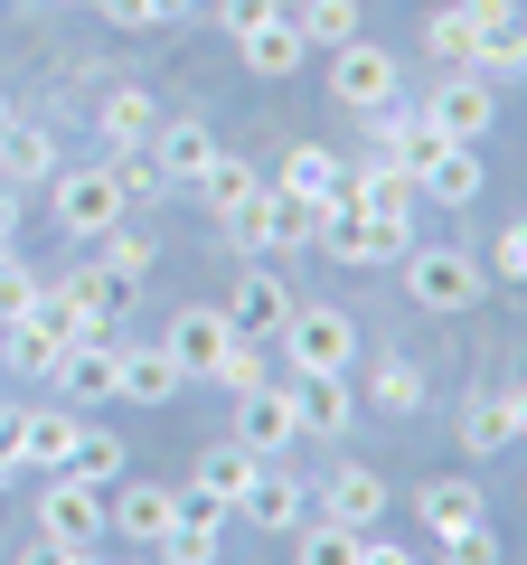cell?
Listing matches in <instances>:
<instances>
[{"label": "cell", "instance_id": "6da1fadb", "mask_svg": "<svg viewBox=\"0 0 527 565\" xmlns=\"http://www.w3.org/2000/svg\"><path fill=\"white\" fill-rule=\"evenodd\" d=\"M311 245H321L330 264H406L415 255V217H367L358 199H330L321 226H311Z\"/></svg>", "mask_w": 527, "mask_h": 565}, {"label": "cell", "instance_id": "7a4b0ae2", "mask_svg": "<svg viewBox=\"0 0 527 565\" xmlns=\"http://www.w3.org/2000/svg\"><path fill=\"white\" fill-rule=\"evenodd\" d=\"M283 359H292V377H348V367H358V321H348L340 302H292Z\"/></svg>", "mask_w": 527, "mask_h": 565}, {"label": "cell", "instance_id": "3957f363", "mask_svg": "<svg viewBox=\"0 0 527 565\" xmlns=\"http://www.w3.org/2000/svg\"><path fill=\"white\" fill-rule=\"evenodd\" d=\"M217 226H226V245H236V255H273V245H311L321 207H311V199H283V189L264 180L255 199H245V207H226Z\"/></svg>", "mask_w": 527, "mask_h": 565}, {"label": "cell", "instance_id": "277c9868", "mask_svg": "<svg viewBox=\"0 0 527 565\" xmlns=\"http://www.w3.org/2000/svg\"><path fill=\"white\" fill-rule=\"evenodd\" d=\"M406 292L424 311H471L490 292V264L471 255V245H415L406 255Z\"/></svg>", "mask_w": 527, "mask_h": 565}, {"label": "cell", "instance_id": "5b68a950", "mask_svg": "<svg viewBox=\"0 0 527 565\" xmlns=\"http://www.w3.org/2000/svg\"><path fill=\"white\" fill-rule=\"evenodd\" d=\"M424 114H433V132H443V141H481L490 122H499V95H490L481 66H443L433 95H424Z\"/></svg>", "mask_w": 527, "mask_h": 565}, {"label": "cell", "instance_id": "8992f818", "mask_svg": "<svg viewBox=\"0 0 527 565\" xmlns=\"http://www.w3.org/2000/svg\"><path fill=\"white\" fill-rule=\"evenodd\" d=\"M330 95H340L348 114H386L406 85H396V57H386L377 39H348V47H330Z\"/></svg>", "mask_w": 527, "mask_h": 565}, {"label": "cell", "instance_id": "52a82bcc", "mask_svg": "<svg viewBox=\"0 0 527 565\" xmlns=\"http://www.w3.org/2000/svg\"><path fill=\"white\" fill-rule=\"evenodd\" d=\"M47 217H57L66 236H104V226H122L114 170H57V180H47Z\"/></svg>", "mask_w": 527, "mask_h": 565}, {"label": "cell", "instance_id": "ba28073f", "mask_svg": "<svg viewBox=\"0 0 527 565\" xmlns=\"http://www.w3.org/2000/svg\"><path fill=\"white\" fill-rule=\"evenodd\" d=\"M236 444L264 452V462H283V452L302 444V434H292V377L283 386L264 377V386H245V396H236Z\"/></svg>", "mask_w": 527, "mask_h": 565}, {"label": "cell", "instance_id": "9c48e42d", "mask_svg": "<svg viewBox=\"0 0 527 565\" xmlns=\"http://www.w3.org/2000/svg\"><path fill=\"white\" fill-rule=\"evenodd\" d=\"M0 330H10V340H0V359H10V377H47V367H57L66 349H76V321H66L57 302H39L29 321H0Z\"/></svg>", "mask_w": 527, "mask_h": 565}, {"label": "cell", "instance_id": "30bf717a", "mask_svg": "<svg viewBox=\"0 0 527 565\" xmlns=\"http://www.w3.org/2000/svg\"><path fill=\"white\" fill-rule=\"evenodd\" d=\"M226 340H236L226 302H189V311H170V330H161V349L180 359V377H207V367L226 359Z\"/></svg>", "mask_w": 527, "mask_h": 565}, {"label": "cell", "instance_id": "8fae6325", "mask_svg": "<svg viewBox=\"0 0 527 565\" xmlns=\"http://www.w3.org/2000/svg\"><path fill=\"white\" fill-rule=\"evenodd\" d=\"M39 537L104 546V490H85V481H66V471H47V490H39Z\"/></svg>", "mask_w": 527, "mask_h": 565}, {"label": "cell", "instance_id": "7c38bea8", "mask_svg": "<svg viewBox=\"0 0 527 565\" xmlns=\"http://www.w3.org/2000/svg\"><path fill=\"white\" fill-rule=\"evenodd\" d=\"M47 302L76 321V340H114V321H122V282L104 274V264H85V274H66V282H47Z\"/></svg>", "mask_w": 527, "mask_h": 565}, {"label": "cell", "instance_id": "4fadbf2b", "mask_svg": "<svg viewBox=\"0 0 527 565\" xmlns=\"http://www.w3.org/2000/svg\"><path fill=\"white\" fill-rule=\"evenodd\" d=\"M170 519H180V490H161V481H122L104 500V537H132V546H161Z\"/></svg>", "mask_w": 527, "mask_h": 565}, {"label": "cell", "instance_id": "5bb4252c", "mask_svg": "<svg viewBox=\"0 0 527 565\" xmlns=\"http://www.w3.org/2000/svg\"><path fill=\"white\" fill-rule=\"evenodd\" d=\"M236 519H245V527H264V537H292V527L311 519V490L292 481L283 462H264L255 481H245V500H236Z\"/></svg>", "mask_w": 527, "mask_h": 565}, {"label": "cell", "instance_id": "9a60e30c", "mask_svg": "<svg viewBox=\"0 0 527 565\" xmlns=\"http://www.w3.org/2000/svg\"><path fill=\"white\" fill-rule=\"evenodd\" d=\"M273 189H283V199H311V207L348 199V151H330V141H292L283 170H273Z\"/></svg>", "mask_w": 527, "mask_h": 565}, {"label": "cell", "instance_id": "2e32d148", "mask_svg": "<svg viewBox=\"0 0 527 565\" xmlns=\"http://www.w3.org/2000/svg\"><path fill=\"white\" fill-rule=\"evenodd\" d=\"M348 424H358L348 377H292V434H302V444H340Z\"/></svg>", "mask_w": 527, "mask_h": 565}, {"label": "cell", "instance_id": "e0dca14e", "mask_svg": "<svg viewBox=\"0 0 527 565\" xmlns=\"http://www.w3.org/2000/svg\"><path fill=\"white\" fill-rule=\"evenodd\" d=\"M226 321H236L245 340H283V321H292V282H283V274H264V264H245V282L226 292Z\"/></svg>", "mask_w": 527, "mask_h": 565}, {"label": "cell", "instance_id": "ac0fdd59", "mask_svg": "<svg viewBox=\"0 0 527 565\" xmlns=\"http://www.w3.org/2000/svg\"><path fill=\"white\" fill-rule=\"evenodd\" d=\"M481 141H433V161H415V189H424L433 207H471L481 199Z\"/></svg>", "mask_w": 527, "mask_h": 565}, {"label": "cell", "instance_id": "d6986e66", "mask_svg": "<svg viewBox=\"0 0 527 565\" xmlns=\"http://www.w3.org/2000/svg\"><path fill=\"white\" fill-rule=\"evenodd\" d=\"M114 359H122V340H76L47 367V386H57L66 405H114Z\"/></svg>", "mask_w": 527, "mask_h": 565}, {"label": "cell", "instance_id": "ffe728a7", "mask_svg": "<svg viewBox=\"0 0 527 565\" xmlns=\"http://www.w3.org/2000/svg\"><path fill=\"white\" fill-rule=\"evenodd\" d=\"M236 57H245V76H264V85H283V76H302V29H292V10H273V20H255L236 39Z\"/></svg>", "mask_w": 527, "mask_h": 565}, {"label": "cell", "instance_id": "44dd1931", "mask_svg": "<svg viewBox=\"0 0 527 565\" xmlns=\"http://www.w3.org/2000/svg\"><path fill=\"white\" fill-rule=\"evenodd\" d=\"M0 180L10 189H39V180H57V132L47 122H0Z\"/></svg>", "mask_w": 527, "mask_h": 565}, {"label": "cell", "instance_id": "7402d4cb", "mask_svg": "<svg viewBox=\"0 0 527 565\" xmlns=\"http://www.w3.org/2000/svg\"><path fill=\"white\" fill-rule=\"evenodd\" d=\"M471 66H481L490 85H499V76H527V0H508L499 20L471 29Z\"/></svg>", "mask_w": 527, "mask_h": 565}, {"label": "cell", "instance_id": "603a6c76", "mask_svg": "<svg viewBox=\"0 0 527 565\" xmlns=\"http://www.w3.org/2000/svg\"><path fill=\"white\" fill-rule=\"evenodd\" d=\"M321 519H340V527H358V537H367V527L386 519V481H377V471H358V462H340L321 481Z\"/></svg>", "mask_w": 527, "mask_h": 565}, {"label": "cell", "instance_id": "cb8c5ba5", "mask_svg": "<svg viewBox=\"0 0 527 565\" xmlns=\"http://www.w3.org/2000/svg\"><path fill=\"white\" fill-rule=\"evenodd\" d=\"M95 132H104V151H142V141L161 132V95H142V85H114V95L95 104Z\"/></svg>", "mask_w": 527, "mask_h": 565}, {"label": "cell", "instance_id": "d4e9b609", "mask_svg": "<svg viewBox=\"0 0 527 565\" xmlns=\"http://www.w3.org/2000/svg\"><path fill=\"white\" fill-rule=\"evenodd\" d=\"M142 151H151V161L170 170V189H189V180H198L207 161H217V132H207L198 114H180V122H161V132H151Z\"/></svg>", "mask_w": 527, "mask_h": 565}, {"label": "cell", "instance_id": "484cf974", "mask_svg": "<svg viewBox=\"0 0 527 565\" xmlns=\"http://www.w3.org/2000/svg\"><path fill=\"white\" fill-rule=\"evenodd\" d=\"M180 359H170V349L161 340H151V349H122V359H114V396H132V405H170V396H180Z\"/></svg>", "mask_w": 527, "mask_h": 565}, {"label": "cell", "instance_id": "4316f807", "mask_svg": "<svg viewBox=\"0 0 527 565\" xmlns=\"http://www.w3.org/2000/svg\"><path fill=\"white\" fill-rule=\"evenodd\" d=\"M66 444H76V405H20V471H57Z\"/></svg>", "mask_w": 527, "mask_h": 565}, {"label": "cell", "instance_id": "83f0119b", "mask_svg": "<svg viewBox=\"0 0 527 565\" xmlns=\"http://www.w3.org/2000/svg\"><path fill=\"white\" fill-rule=\"evenodd\" d=\"M518 444V424H508V386H481V396H462V452L471 462H490V452Z\"/></svg>", "mask_w": 527, "mask_h": 565}, {"label": "cell", "instance_id": "f1b7e54d", "mask_svg": "<svg viewBox=\"0 0 527 565\" xmlns=\"http://www.w3.org/2000/svg\"><path fill=\"white\" fill-rule=\"evenodd\" d=\"M255 471H264V452H245L236 434H226V444H207V452H198V490H207V500L226 509V519H236V500H245V481H255Z\"/></svg>", "mask_w": 527, "mask_h": 565}, {"label": "cell", "instance_id": "f546056e", "mask_svg": "<svg viewBox=\"0 0 527 565\" xmlns=\"http://www.w3.org/2000/svg\"><path fill=\"white\" fill-rule=\"evenodd\" d=\"M367 122H377V141H386V161H433V141H443V132H433V114H424V104H406V95H396V104H386V114H367Z\"/></svg>", "mask_w": 527, "mask_h": 565}, {"label": "cell", "instance_id": "4dcf8cb0", "mask_svg": "<svg viewBox=\"0 0 527 565\" xmlns=\"http://www.w3.org/2000/svg\"><path fill=\"white\" fill-rule=\"evenodd\" d=\"M415 519H424L433 537H462V527L481 519V490H471L462 471H443V481H424V490H415Z\"/></svg>", "mask_w": 527, "mask_h": 565}, {"label": "cell", "instance_id": "1f68e13d", "mask_svg": "<svg viewBox=\"0 0 527 565\" xmlns=\"http://www.w3.org/2000/svg\"><path fill=\"white\" fill-rule=\"evenodd\" d=\"M424 396H433V386H424V367H415L406 349H386V359H377V377H367V405H377V415H424Z\"/></svg>", "mask_w": 527, "mask_h": 565}, {"label": "cell", "instance_id": "d6a6232c", "mask_svg": "<svg viewBox=\"0 0 527 565\" xmlns=\"http://www.w3.org/2000/svg\"><path fill=\"white\" fill-rule=\"evenodd\" d=\"M66 481H85V490H114L122 481V444L104 434V424H76V444H66Z\"/></svg>", "mask_w": 527, "mask_h": 565}, {"label": "cell", "instance_id": "836d02e7", "mask_svg": "<svg viewBox=\"0 0 527 565\" xmlns=\"http://www.w3.org/2000/svg\"><path fill=\"white\" fill-rule=\"evenodd\" d=\"M292 29H302V47H348V39H367V10L358 0H302Z\"/></svg>", "mask_w": 527, "mask_h": 565}, {"label": "cell", "instance_id": "e575fe53", "mask_svg": "<svg viewBox=\"0 0 527 565\" xmlns=\"http://www.w3.org/2000/svg\"><path fill=\"white\" fill-rule=\"evenodd\" d=\"M189 189L207 199V217H226V207H245V199L264 189V170H245V161H226V151H217V161H207V170H198Z\"/></svg>", "mask_w": 527, "mask_h": 565}, {"label": "cell", "instance_id": "d590c367", "mask_svg": "<svg viewBox=\"0 0 527 565\" xmlns=\"http://www.w3.org/2000/svg\"><path fill=\"white\" fill-rule=\"evenodd\" d=\"M104 170H114V189H122V207H132V199H170V170L161 161H151V151H104Z\"/></svg>", "mask_w": 527, "mask_h": 565}, {"label": "cell", "instance_id": "8d00e7d4", "mask_svg": "<svg viewBox=\"0 0 527 565\" xmlns=\"http://www.w3.org/2000/svg\"><path fill=\"white\" fill-rule=\"evenodd\" d=\"M292 546H302V565H358V527H340V519H302Z\"/></svg>", "mask_w": 527, "mask_h": 565}, {"label": "cell", "instance_id": "74e56055", "mask_svg": "<svg viewBox=\"0 0 527 565\" xmlns=\"http://www.w3.org/2000/svg\"><path fill=\"white\" fill-rule=\"evenodd\" d=\"M95 245H104V255H95V264H104V274H114V282H122V292H132V282H142V274H151V245H142V236H132V226H104V236H95Z\"/></svg>", "mask_w": 527, "mask_h": 565}, {"label": "cell", "instance_id": "f35d334b", "mask_svg": "<svg viewBox=\"0 0 527 565\" xmlns=\"http://www.w3.org/2000/svg\"><path fill=\"white\" fill-rule=\"evenodd\" d=\"M207 386H226V396H245V386H264V340H245V330H236V340H226V359L207 367Z\"/></svg>", "mask_w": 527, "mask_h": 565}, {"label": "cell", "instance_id": "ab89813d", "mask_svg": "<svg viewBox=\"0 0 527 565\" xmlns=\"http://www.w3.org/2000/svg\"><path fill=\"white\" fill-rule=\"evenodd\" d=\"M39 302H47V282L29 274L20 255H0V321H29V311H39Z\"/></svg>", "mask_w": 527, "mask_h": 565}, {"label": "cell", "instance_id": "60d3db41", "mask_svg": "<svg viewBox=\"0 0 527 565\" xmlns=\"http://www.w3.org/2000/svg\"><path fill=\"white\" fill-rule=\"evenodd\" d=\"M424 57L433 66H471V20H462V10H433V20H424Z\"/></svg>", "mask_w": 527, "mask_h": 565}, {"label": "cell", "instance_id": "b9f144b4", "mask_svg": "<svg viewBox=\"0 0 527 565\" xmlns=\"http://www.w3.org/2000/svg\"><path fill=\"white\" fill-rule=\"evenodd\" d=\"M161 565H217V527H198V519H170Z\"/></svg>", "mask_w": 527, "mask_h": 565}, {"label": "cell", "instance_id": "7bdbcfd3", "mask_svg": "<svg viewBox=\"0 0 527 565\" xmlns=\"http://www.w3.org/2000/svg\"><path fill=\"white\" fill-rule=\"evenodd\" d=\"M481 264H490L499 282H527V217H508L499 236H490V255H481Z\"/></svg>", "mask_w": 527, "mask_h": 565}, {"label": "cell", "instance_id": "ee69618b", "mask_svg": "<svg viewBox=\"0 0 527 565\" xmlns=\"http://www.w3.org/2000/svg\"><path fill=\"white\" fill-rule=\"evenodd\" d=\"M443 565H499V527H490V519H471L462 537H443Z\"/></svg>", "mask_w": 527, "mask_h": 565}, {"label": "cell", "instance_id": "f6af8a7d", "mask_svg": "<svg viewBox=\"0 0 527 565\" xmlns=\"http://www.w3.org/2000/svg\"><path fill=\"white\" fill-rule=\"evenodd\" d=\"M255 20H273V0H217V29H226V39H245Z\"/></svg>", "mask_w": 527, "mask_h": 565}, {"label": "cell", "instance_id": "bcb514c9", "mask_svg": "<svg viewBox=\"0 0 527 565\" xmlns=\"http://www.w3.org/2000/svg\"><path fill=\"white\" fill-rule=\"evenodd\" d=\"M20 481V405H0V490Z\"/></svg>", "mask_w": 527, "mask_h": 565}, {"label": "cell", "instance_id": "7dc6e473", "mask_svg": "<svg viewBox=\"0 0 527 565\" xmlns=\"http://www.w3.org/2000/svg\"><path fill=\"white\" fill-rule=\"evenodd\" d=\"M358 565H415V546H386L377 527H367V537H358Z\"/></svg>", "mask_w": 527, "mask_h": 565}, {"label": "cell", "instance_id": "c3c4849f", "mask_svg": "<svg viewBox=\"0 0 527 565\" xmlns=\"http://www.w3.org/2000/svg\"><path fill=\"white\" fill-rule=\"evenodd\" d=\"M180 519H198V527H226V509H217V500H207V490H198V481H189V490H180Z\"/></svg>", "mask_w": 527, "mask_h": 565}, {"label": "cell", "instance_id": "681fc988", "mask_svg": "<svg viewBox=\"0 0 527 565\" xmlns=\"http://www.w3.org/2000/svg\"><path fill=\"white\" fill-rule=\"evenodd\" d=\"M20 565H76V546H66V537H29Z\"/></svg>", "mask_w": 527, "mask_h": 565}, {"label": "cell", "instance_id": "f907efd6", "mask_svg": "<svg viewBox=\"0 0 527 565\" xmlns=\"http://www.w3.org/2000/svg\"><path fill=\"white\" fill-rule=\"evenodd\" d=\"M95 10H104L114 29H151V0H95Z\"/></svg>", "mask_w": 527, "mask_h": 565}, {"label": "cell", "instance_id": "816d5d0a", "mask_svg": "<svg viewBox=\"0 0 527 565\" xmlns=\"http://www.w3.org/2000/svg\"><path fill=\"white\" fill-rule=\"evenodd\" d=\"M180 20H198V0H151V29H180Z\"/></svg>", "mask_w": 527, "mask_h": 565}, {"label": "cell", "instance_id": "f5cc1de1", "mask_svg": "<svg viewBox=\"0 0 527 565\" xmlns=\"http://www.w3.org/2000/svg\"><path fill=\"white\" fill-rule=\"evenodd\" d=\"M452 10H462V20H471V29H481V20H499L508 0H452Z\"/></svg>", "mask_w": 527, "mask_h": 565}, {"label": "cell", "instance_id": "db71d44e", "mask_svg": "<svg viewBox=\"0 0 527 565\" xmlns=\"http://www.w3.org/2000/svg\"><path fill=\"white\" fill-rule=\"evenodd\" d=\"M10 226H20V189L0 180V236H10Z\"/></svg>", "mask_w": 527, "mask_h": 565}, {"label": "cell", "instance_id": "11a10c76", "mask_svg": "<svg viewBox=\"0 0 527 565\" xmlns=\"http://www.w3.org/2000/svg\"><path fill=\"white\" fill-rule=\"evenodd\" d=\"M508 424H518V444H527V386H508Z\"/></svg>", "mask_w": 527, "mask_h": 565}, {"label": "cell", "instance_id": "9f6ffc18", "mask_svg": "<svg viewBox=\"0 0 527 565\" xmlns=\"http://www.w3.org/2000/svg\"><path fill=\"white\" fill-rule=\"evenodd\" d=\"M76 565H114V556H104V546H76Z\"/></svg>", "mask_w": 527, "mask_h": 565}, {"label": "cell", "instance_id": "6f0895ef", "mask_svg": "<svg viewBox=\"0 0 527 565\" xmlns=\"http://www.w3.org/2000/svg\"><path fill=\"white\" fill-rule=\"evenodd\" d=\"M273 10H302V0H273Z\"/></svg>", "mask_w": 527, "mask_h": 565}, {"label": "cell", "instance_id": "680465c9", "mask_svg": "<svg viewBox=\"0 0 527 565\" xmlns=\"http://www.w3.org/2000/svg\"><path fill=\"white\" fill-rule=\"evenodd\" d=\"M66 10H95V0H66Z\"/></svg>", "mask_w": 527, "mask_h": 565}, {"label": "cell", "instance_id": "91938a15", "mask_svg": "<svg viewBox=\"0 0 527 565\" xmlns=\"http://www.w3.org/2000/svg\"><path fill=\"white\" fill-rule=\"evenodd\" d=\"M0 122H10V95H0Z\"/></svg>", "mask_w": 527, "mask_h": 565}, {"label": "cell", "instance_id": "94428289", "mask_svg": "<svg viewBox=\"0 0 527 565\" xmlns=\"http://www.w3.org/2000/svg\"><path fill=\"white\" fill-rule=\"evenodd\" d=\"M0 255H10V236H0Z\"/></svg>", "mask_w": 527, "mask_h": 565}]
</instances>
